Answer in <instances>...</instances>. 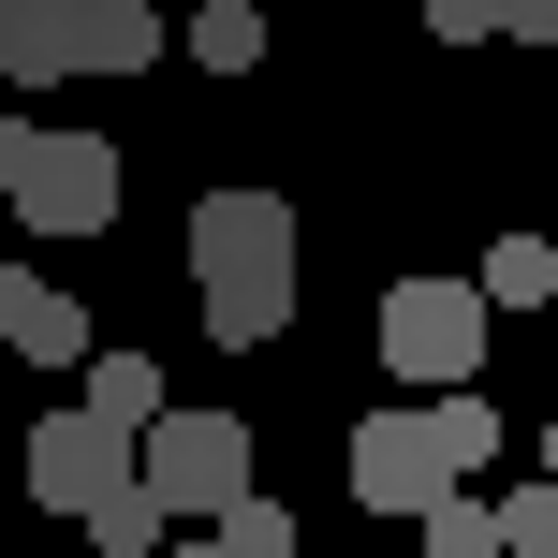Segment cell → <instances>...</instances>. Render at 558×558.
Returning a JSON list of instances; mask_svg holds the SVG:
<instances>
[{"label": "cell", "instance_id": "e0dca14e", "mask_svg": "<svg viewBox=\"0 0 558 558\" xmlns=\"http://www.w3.org/2000/svg\"><path fill=\"white\" fill-rule=\"evenodd\" d=\"M426 29H441V45H514L500 0H426Z\"/></svg>", "mask_w": 558, "mask_h": 558}, {"label": "cell", "instance_id": "ac0fdd59", "mask_svg": "<svg viewBox=\"0 0 558 558\" xmlns=\"http://www.w3.org/2000/svg\"><path fill=\"white\" fill-rule=\"evenodd\" d=\"M177 558H221V530H206V544H177Z\"/></svg>", "mask_w": 558, "mask_h": 558}, {"label": "cell", "instance_id": "5b68a950", "mask_svg": "<svg viewBox=\"0 0 558 558\" xmlns=\"http://www.w3.org/2000/svg\"><path fill=\"white\" fill-rule=\"evenodd\" d=\"M485 324H500L485 279H397V294H383V367L426 383V397H456V383L485 367Z\"/></svg>", "mask_w": 558, "mask_h": 558}, {"label": "cell", "instance_id": "2e32d148", "mask_svg": "<svg viewBox=\"0 0 558 558\" xmlns=\"http://www.w3.org/2000/svg\"><path fill=\"white\" fill-rule=\"evenodd\" d=\"M221 558H294V514H279V500H265V485H251V500H235V514H221Z\"/></svg>", "mask_w": 558, "mask_h": 558}, {"label": "cell", "instance_id": "9c48e42d", "mask_svg": "<svg viewBox=\"0 0 558 558\" xmlns=\"http://www.w3.org/2000/svg\"><path fill=\"white\" fill-rule=\"evenodd\" d=\"M88 412L147 441V426H162V367H147V353H88Z\"/></svg>", "mask_w": 558, "mask_h": 558}, {"label": "cell", "instance_id": "3957f363", "mask_svg": "<svg viewBox=\"0 0 558 558\" xmlns=\"http://www.w3.org/2000/svg\"><path fill=\"white\" fill-rule=\"evenodd\" d=\"M0 206H15L29 235H104L118 221V147L104 133H45V118H0Z\"/></svg>", "mask_w": 558, "mask_h": 558}, {"label": "cell", "instance_id": "8fae6325", "mask_svg": "<svg viewBox=\"0 0 558 558\" xmlns=\"http://www.w3.org/2000/svg\"><path fill=\"white\" fill-rule=\"evenodd\" d=\"M192 59H206V74H265V15H251V0H206V15H192Z\"/></svg>", "mask_w": 558, "mask_h": 558}, {"label": "cell", "instance_id": "277c9868", "mask_svg": "<svg viewBox=\"0 0 558 558\" xmlns=\"http://www.w3.org/2000/svg\"><path fill=\"white\" fill-rule=\"evenodd\" d=\"M133 485L177 514V530H221V514L251 500V426H235V412H162L147 456H133Z\"/></svg>", "mask_w": 558, "mask_h": 558}, {"label": "cell", "instance_id": "ba28073f", "mask_svg": "<svg viewBox=\"0 0 558 558\" xmlns=\"http://www.w3.org/2000/svg\"><path fill=\"white\" fill-rule=\"evenodd\" d=\"M0 353H29V367H88V308L59 294V279L0 265Z\"/></svg>", "mask_w": 558, "mask_h": 558}, {"label": "cell", "instance_id": "5bb4252c", "mask_svg": "<svg viewBox=\"0 0 558 558\" xmlns=\"http://www.w3.org/2000/svg\"><path fill=\"white\" fill-rule=\"evenodd\" d=\"M412 530H426V558H500V500H441Z\"/></svg>", "mask_w": 558, "mask_h": 558}, {"label": "cell", "instance_id": "52a82bcc", "mask_svg": "<svg viewBox=\"0 0 558 558\" xmlns=\"http://www.w3.org/2000/svg\"><path fill=\"white\" fill-rule=\"evenodd\" d=\"M456 485H471V471L441 456V412H367L353 426V500L367 514H441Z\"/></svg>", "mask_w": 558, "mask_h": 558}, {"label": "cell", "instance_id": "7a4b0ae2", "mask_svg": "<svg viewBox=\"0 0 558 558\" xmlns=\"http://www.w3.org/2000/svg\"><path fill=\"white\" fill-rule=\"evenodd\" d=\"M162 15L147 0H0V74L15 88H74V74H147Z\"/></svg>", "mask_w": 558, "mask_h": 558}, {"label": "cell", "instance_id": "d6986e66", "mask_svg": "<svg viewBox=\"0 0 558 558\" xmlns=\"http://www.w3.org/2000/svg\"><path fill=\"white\" fill-rule=\"evenodd\" d=\"M544 471H558V426H544Z\"/></svg>", "mask_w": 558, "mask_h": 558}, {"label": "cell", "instance_id": "9a60e30c", "mask_svg": "<svg viewBox=\"0 0 558 558\" xmlns=\"http://www.w3.org/2000/svg\"><path fill=\"white\" fill-rule=\"evenodd\" d=\"M426 412H441V456H456V471H485V456H500V412H485L471 383H456V397H426Z\"/></svg>", "mask_w": 558, "mask_h": 558}, {"label": "cell", "instance_id": "8992f818", "mask_svg": "<svg viewBox=\"0 0 558 558\" xmlns=\"http://www.w3.org/2000/svg\"><path fill=\"white\" fill-rule=\"evenodd\" d=\"M133 426H104V412H88V397H74V412H45V426H29V500H45V514H74V530H88V514H104L118 500V485H133Z\"/></svg>", "mask_w": 558, "mask_h": 558}, {"label": "cell", "instance_id": "4fadbf2b", "mask_svg": "<svg viewBox=\"0 0 558 558\" xmlns=\"http://www.w3.org/2000/svg\"><path fill=\"white\" fill-rule=\"evenodd\" d=\"M162 530H177V514L147 500V485H118V500L88 514V544H104V558H147V544H162Z\"/></svg>", "mask_w": 558, "mask_h": 558}, {"label": "cell", "instance_id": "30bf717a", "mask_svg": "<svg viewBox=\"0 0 558 558\" xmlns=\"http://www.w3.org/2000/svg\"><path fill=\"white\" fill-rule=\"evenodd\" d=\"M485 308H558V251L544 235H500L485 251Z\"/></svg>", "mask_w": 558, "mask_h": 558}, {"label": "cell", "instance_id": "6da1fadb", "mask_svg": "<svg viewBox=\"0 0 558 558\" xmlns=\"http://www.w3.org/2000/svg\"><path fill=\"white\" fill-rule=\"evenodd\" d=\"M192 294L221 353H265L294 324V206L279 192H206L192 206Z\"/></svg>", "mask_w": 558, "mask_h": 558}, {"label": "cell", "instance_id": "7c38bea8", "mask_svg": "<svg viewBox=\"0 0 558 558\" xmlns=\"http://www.w3.org/2000/svg\"><path fill=\"white\" fill-rule=\"evenodd\" d=\"M500 558H558V471L544 485H500Z\"/></svg>", "mask_w": 558, "mask_h": 558}]
</instances>
